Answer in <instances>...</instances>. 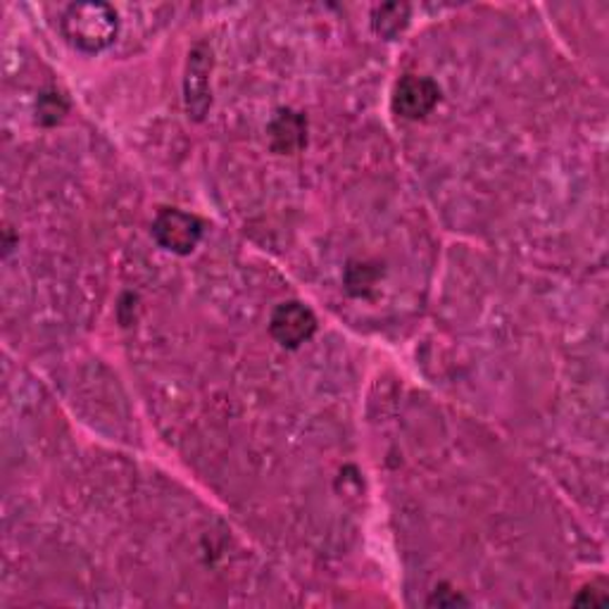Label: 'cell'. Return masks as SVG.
<instances>
[{
  "label": "cell",
  "mask_w": 609,
  "mask_h": 609,
  "mask_svg": "<svg viewBox=\"0 0 609 609\" xmlns=\"http://www.w3.org/2000/svg\"><path fill=\"white\" fill-rule=\"evenodd\" d=\"M62 34L84 53H101L120 34V18L105 3H74L62 14Z\"/></svg>",
  "instance_id": "6da1fadb"
},
{
  "label": "cell",
  "mask_w": 609,
  "mask_h": 609,
  "mask_svg": "<svg viewBox=\"0 0 609 609\" xmlns=\"http://www.w3.org/2000/svg\"><path fill=\"white\" fill-rule=\"evenodd\" d=\"M153 238L174 255H191L203 238V222L179 207H162L153 220Z\"/></svg>",
  "instance_id": "7a4b0ae2"
},
{
  "label": "cell",
  "mask_w": 609,
  "mask_h": 609,
  "mask_svg": "<svg viewBox=\"0 0 609 609\" xmlns=\"http://www.w3.org/2000/svg\"><path fill=\"white\" fill-rule=\"evenodd\" d=\"M212 68L215 58L207 45H195L189 53L186 72H184V105L189 118L201 122L212 105Z\"/></svg>",
  "instance_id": "3957f363"
},
{
  "label": "cell",
  "mask_w": 609,
  "mask_h": 609,
  "mask_svg": "<svg viewBox=\"0 0 609 609\" xmlns=\"http://www.w3.org/2000/svg\"><path fill=\"white\" fill-rule=\"evenodd\" d=\"M440 101V87L432 77L405 74L393 89V112L403 120H424Z\"/></svg>",
  "instance_id": "277c9868"
},
{
  "label": "cell",
  "mask_w": 609,
  "mask_h": 609,
  "mask_svg": "<svg viewBox=\"0 0 609 609\" xmlns=\"http://www.w3.org/2000/svg\"><path fill=\"white\" fill-rule=\"evenodd\" d=\"M317 332V317L305 303L301 301H288L282 303L270 319V334L272 338L284 345V348H301L303 343H307Z\"/></svg>",
  "instance_id": "5b68a950"
},
{
  "label": "cell",
  "mask_w": 609,
  "mask_h": 609,
  "mask_svg": "<svg viewBox=\"0 0 609 609\" xmlns=\"http://www.w3.org/2000/svg\"><path fill=\"white\" fill-rule=\"evenodd\" d=\"M270 145L276 155H298L307 145V120L291 108L278 110L267 126Z\"/></svg>",
  "instance_id": "8992f818"
},
{
  "label": "cell",
  "mask_w": 609,
  "mask_h": 609,
  "mask_svg": "<svg viewBox=\"0 0 609 609\" xmlns=\"http://www.w3.org/2000/svg\"><path fill=\"white\" fill-rule=\"evenodd\" d=\"M409 6L407 3H386V6H378L372 14V24H374V31L382 39H398L403 31L407 29L409 24Z\"/></svg>",
  "instance_id": "52a82bcc"
},
{
  "label": "cell",
  "mask_w": 609,
  "mask_h": 609,
  "mask_svg": "<svg viewBox=\"0 0 609 609\" xmlns=\"http://www.w3.org/2000/svg\"><path fill=\"white\" fill-rule=\"evenodd\" d=\"M376 278L378 270L367 265V262H357V265L353 262L348 272H345V284H348V291L353 295H367L376 286Z\"/></svg>",
  "instance_id": "ba28073f"
},
{
  "label": "cell",
  "mask_w": 609,
  "mask_h": 609,
  "mask_svg": "<svg viewBox=\"0 0 609 609\" xmlns=\"http://www.w3.org/2000/svg\"><path fill=\"white\" fill-rule=\"evenodd\" d=\"M68 108H70L68 101H64L60 93L55 91L43 93L37 103V120L45 126H53L64 118V114H68Z\"/></svg>",
  "instance_id": "9c48e42d"
},
{
  "label": "cell",
  "mask_w": 609,
  "mask_h": 609,
  "mask_svg": "<svg viewBox=\"0 0 609 609\" xmlns=\"http://www.w3.org/2000/svg\"><path fill=\"white\" fill-rule=\"evenodd\" d=\"M574 602L576 605H600V602H607V583L598 581V583L586 586L579 592V598H576Z\"/></svg>",
  "instance_id": "30bf717a"
},
{
  "label": "cell",
  "mask_w": 609,
  "mask_h": 609,
  "mask_svg": "<svg viewBox=\"0 0 609 609\" xmlns=\"http://www.w3.org/2000/svg\"><path fill=\"white\" fill-rule=\"evenodd\" d=\"M429 605H438V607H455V605H467V600L459 596L457 590H446V588H436L434 590V598L429 600Z\"/></svg>",
  "instance_id": "8fae6325"
}]
</instances>
